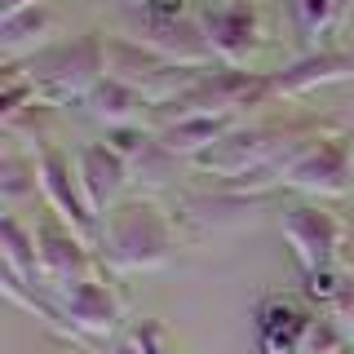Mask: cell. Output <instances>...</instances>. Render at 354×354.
Returning a JSON list of instances; mask_svg holds the SVG:
<instances>
[{
  "label": "cell",
  "mask_w": 354,
  "mask_h": 354,
  "mask_svg": "<svg viewBox=\"0 0 354 354\" xmlns=\"http://www.w3.org/2000/svg\"><path fill=\"white\" fill-rule=\"evenodd\" d=\"M102 261L115 270H155L173 257V226L151 199H124L102 217Z\"/></svg>",
  "instance_id": "6da1fadb"
},
{
  "label": "cell",
  "mask_w": 354,
  "mask_h": 354,
  "mask_svg": "<svg viewBox=\"0 0 354 354\" xmlns=\"http://www.w3.org/2000/svg\"><path fill=\"white\" fill-rule=\"evenodd\" d=\"M283 235L297 252V266L306 274V292L315 301L337 297V261H341V217L324 204H288L283 208Z\"/></svg>",
  "instance_id": "7a4b0ae2"
},
{
  "label": "cell",
  "mask_w": 354,
  "mask_h": 354,
  "mask_svg": "<svg viewBox=\"0 0 354 354\" xmlns=\"http://www.w3.org/2000/svg\"><path fill=\"white\" fill-rule=\"evenodd\" d=\"M31 84L40 88L44 102H66V97H88L93 84L106 75V36H75L53 49L31 53L22 66Z\"/></svg>",
  "instance_id": "3957f363"
},
{
  "label": "cell",
  "mask_w": 354,
  "mask_h": 354,
  "mask_svg": "<svg viewBox=\"0 0 354 354\" xmlns=\"http://www.w3.org/2000/svg\"><path fill=\"white\" fill-rule=\"evenodd\" d=\"M106 75L124 80L129 88H138L147 102H173L182 88H191L199 75V66L173 62L160 49L142 40H124V36H106Z\"/></svg>",
  "instance_id": "277c9868"
},
{
  "label": "cell",
  "mask_w": 354,
  "mask_h": 354,
  "mask_svg": "<svg viewBox=\"0 0 354 354\" xmlns=\"http://www.w3.org/2000/svg\"><path fill=\"white\" fill-rule=\"evenodd\" d=\"M350 151H354V129L346 133H324L310 147L292 155V164L283 169V186L310 195H346L350 186Z\"/></svg>",
  "instance_id": "5b68a950"
},
{
  "label": "cell",
  "mask_w": 354,
  "mask_h": 354,
  "mask_svg": "<svg viewBox=\"0 0 354 354\" xmlns=\"http://www.w3.org/2000/svg\"><path fill=\"white\" fill-rule=\"evenodd\" d=\"M40 191L49 199V213H58L71 230H80L88 243H102V217L88 208V199L80 191V177L71 173V160L58 147H40Z\"/></svg>",
  "instance_id": "8992f818"
},
{
  "label": "cell",
  "mask_w": 354,
  "mask_h": 354,
  "mask_svg": "<svg viewBox=\"0 0 354 354\" xmlns=\"http://www.w3.org/2000/svg\"><path fill=\"white\" fill-rule=\"evenodd\" d=\"M36 248H40V270H44V283L49 288H71L80 279H93L97 270V257L88 252V239L80 230H71L58 213L40 217L36 226Z\"/></svg>",
  "instance_id": "52a82bcc"
},
{
  "label": "cell",
  "mask_w": 354,
  "mask_h": 354,
  "mask_svg": "<svg viewBox=\"0 0 354 354\" xmlns=\"http://www.w3.org/2000/svg\"><path fill=\"white\" fill-rule=\"evenodd\" d=\"M310 324H315V315H310L301 301L283 297V292L261 297L257 310H252V328H257V350L261 354H301Z\"/></svg>",
  "instance_id": "ba28073f"
},
{
  "label": "cell",
  "mask_w": 354,
  "mask_h": 354,
  "mask_svg": "<svg viewBox=\"0 0 354 354\" xmlns=\"http://www.w3.org/2000/svg\"><path fill=\"white\" fill-rule=\"evenodd\" d=\"M75 177H80V191L88 199V208L102 217L115 208V195L129 177V160L111 142H88V147L75 151Z\"/></svg>",
  "instance_id": "9c48e42d"
},
{
  "label": "cell",
  "mask_w": 354,
  "mask_h": 354,
  "mask_svg": "<svg viewBox=\"0 0 354 354\" xmlns=\"http://www.w3.org/2000/svg\"><path fill=\"white\" fill-rule=\"evenodd\" d=\"M62 315H66V332L71 337H106L120 324V301L93 274V279L62 288Z\"/></svg>",
  "instance_id": "30bf717a"
},
{
  "label": "cell",
  "mask_w": 354,
  "mask_h": 354,
  "mask_svg": "<svg viewBox=\"0 0 354 354\" xmlns=\"http://www.w3.org/2000/svg\"><path fill=\"white\" fill-rule=\"evenodd\" d=\"M199 27H204V36H208L217 58H226L235 66L257 44V9H252V0H230V5H217V9L208 5L199 14Z\"/></svg>",
  "instance_id": "8fae6325"
},
{
  "label": "cell",
  "mask_w": 354,
  "mask_h": 354,
  "mask_svg": "<svg viewBox=\"0 0 354 354\" xmlns=\"http://www.w3.org/2000/svg\"><path fill=\"white\" fill-rule=\"evenodd\" d=\"M182 204H186V213H191V221L226 230V226H248V221H257V208L270 204V195H266V191H243V186L217 182L213 191L186 195Z\"/></svg>",
  "instance_id": "7c38bea8"
},
{
  "label": "cell",
  "mask_w": 354,
  "mask_h": 354,
  "mask_svg": "<svg viewBox=\"0 0 354 354\" xmlns=\"http://www.w3.org/2000/svg\"><path fill=\"white\" fill-rule=\"evenodd\" d=\"M346 75H354V53L324 49L315 58L292 62L288 71H274V97L279 93H306L315 84H332V80H346Z\"/></svg>",
  "instance_id": "4fadbf2b"
},
{
  "label": "cell",
  "mask_w": 354,
  "mask_h": 354,
  "mask_svg": "<svg viewBox=\"0 0 354 354\" xmlns=\"http://www.w3.org/2000/svg\"><path fill=\"white\" fill-rule=\"evenodd\" d=\"M235 129V115H182L160 129V142L173 155H204L213 142H221Z\"/></svg>",
  "instance_id": "5bb4252c"
},
{
  "label": "cell",
  "mask_w": 354,
  "mask_h": 354,
  "mask_svg": "<svg viewBox=\"0 0 354 354\" xmlns=\"http://www.w3.org/2000/svg\"><path fill=\"white\" fill-rule=\"evenodd\" d=\"M88 102V111H93L97 120H106L111 129H124V124H133V120L142 115L151 102L138 93V88H129L124 80H115V75H102V80L93 84V93L84 97Z\"/></svg>",
  "instance_id": "9a60e30c"
},
{
  "label": "cell",
  "mask_w": 354,
  "mask_h": 354,
  "mask_svg": "<svg viewBox=\"0 0 354 354\" xmlns=\"http://www.w3.org/2000/svg\"><path fill=\"white\" fill-rule=\"evenodd\" d=\"M5 274H14L18 283H31V288L44 283L36 230H27L14 213H5ZM44 288H49V283H44Z\"/></svg>",
  "instance_id": "2e32d148"
},
{
  "label": "cell",
  "mask_w": 354,
  "mask_h": 354,
  "mask_svg": "<svg viewBox=\"0 0 354 354\" xmlns=\"http://www.w3.org/2000/svg\"><path fill=\"white\" fill-rule=\"evenodd\" d=\"M53 22H58V14H53L49 0H40V5H31V9H18V14H5V27H0V36H5V53L18 58L22 40H27V36H36V40L49 36Z\"/></svg>",
  "instance_id": "e0dca14e"
},
{
  "label": "cell",
  "mask_w": 354,
  "mask_h": 354,
  "mask_svg": "<svg viewBox=\"0 0 354 354\" xmlns=\"http://www.w3.org/2000/svg\"><path fill=\"white\" fill-rule=\"evenodd\" d=\"M36 186H40V164H36V155H22V151L14 147V138H9L5 160H0V191H5L9 204H14V199L31 195Z\"/></svg>",
  "instance_id": "ac0fdd59"
},
{
  "label": "cell",
  "mask_w": 354,
  "mask_h": 354,
  "mask_svg": "<svg viewBox=\"0 0 354 354\" xmlns=\"http://www.w3.org/2000/svg\"><path fill=\"white\" fill-rule=\"evenodd\" d=\"M129 346H133V354H173V350H169V341H164V328L155 324V319H147V324L133 328Z\"/></svg>",
  "instance_id": "d6986e66"
},
{
  "label": "cell",
  "mask_w": 354,
  "mask_h": 354,
  "mask_svg": "<svg viewBox=\"0 0 354 354\" xmlns=\"http://www.w3.org/2000/svg\"><path fill=\"white\" fill-rule=\"evenodd\" d=\"M332 310H337L332 319L346 328V337H350V346H354V274H350V279H341L337 297H332Z\"/></svg>",
  "instance_id": "ffe728a7"
},
{
  "label": "cell",
  "mask_w": 354,
  "mask_h": 354,
  "mask_svg": "<svg viewBox=\"0 0 354 354\" xmlns=\"http://www.w3.org/2000/svg\"><path fill=\"white\" fill-rule=\"evenodd\" d=\"M301 14H306V27L319 31L328 18H337V9H332V0H301Z\"/></svg>",
  "instance_id": "44dd1931"
},
{
  "label": "cell",
  "mask_w": 354,
  "mask_h": 354,
  "mask_svg": "<svg viewBox=\"0 0 354 354\" xmlns=\"http://www.w3.org/2000/svg\"><path fill=\"white\" fill-rule=\"evenodd\" d=\"M341 261L354 270V213L341 217Z\"/></svg>",
  "instance_id": "7402d4cb"
},
{
  "label": "cell",
  "mask_w": 354,
  "mask_h": 354,
  "mask_svg": "<svg viewBox=\"0 0 354 354\" xmlns=\"http://www.w3.org/2000/svg\"><path fill=\"white\" fill-rule=\"evenodd\" d=\"M31 5H40V0H5V14H18V9H31Z\"/></svg>",
  "instance_id": "603a6c76"
},
{
  "label": "cell",
  "mask_w": 354,
  "mask_h": 354,
  "mask_svg": "<svg viewBox=\"0 0 354 354\" xmlns=\"http://www.w3.org/2000/svg\"><path fill=\"white\" fill-rule=\"evenodd\" d=\"M350 5H354V0H332V9H337V18H346V14H350Z\"/></svg>",
  "instance_id": "cb8c5ba5"
},
{
  "label": "cell",
  "mask_w": 354,
  "mask_h": 354,
  "mask_svg": "<svg viewBox=\"0 0 354 354\" xmlns=\"http://www.w3.org/2000/svg\"><path fill=\"white\" fill-rule=\"evenodd\" d=\"M337 354H354V346H346V350H337Z\"/></svg>",
  "instance_id": "d4e9b609"
},
{
  "label": "cell",
  "mask_w": 354,
  "mask_h": 354,
  "mask_svg": "<svg viewBox=\"0 0 354 354\" xmlns=\"http://www.w3.org/2000/svg\"><path fill=\"white\" fill-rule=\"evenodd\" d=\"M120 354H133V346H124V350H120Z\"/></svg>",
  "instance_id": "484cf974"
}]
</instances>
